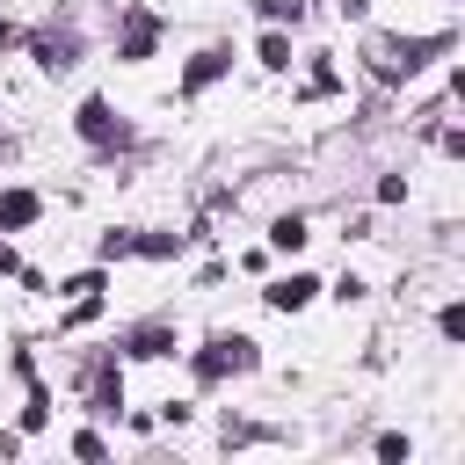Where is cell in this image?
Listing matches in <instances>:
<instances>
[{
    "label": "cell",
    "instance_id": "obj_1",
    "mask_svg": "<svg viewBox=\"0 0 465 465\" xmlns=\"http://www.w3.org/2000/svg\"><path fill=\"white\" fill-rule=\"evenodd\" d=\"M247 363H254V341H240V334H232V341H211V349L196 356L203 378H225V371H247Z\"/></svg>",
    "mask_w": 465,
    "mask_h": 465
},
{
    "label": "cell",
    "instance_id": "obj_2",
    "mask_svg": "<svg viewBox=\"0 0 465 465\" xmlns=\"http://www.w3.org/2000/svg\"><path fill=\"white\" fill-rule=\"evenodd\" d=\"M312 291H320L312 276H291V283H276V291H269V305H276V312H298V305H305Z\"/></svg>",
    "mask_w": 465,
    "mask_h": 465
},
{
    "label": "cell",
    "instance_id": "obj_3",
    "mask_svg": "<svg viewBox=\"0 0 465 465\" xmlns=\"http://www.w3.org/2000/svg\"><path fill=\"white\" fill-rule=\"evenodd\" d=\"M153 51V15H131V29H124V58H145Z\"/></svg>",
    "mask_w": 465,
    "mask_h": 465
},
{
    "label": "cell",
    "instance_id": "obj_4",
    "mask_svg": "<svg viewBox=\"0 0 465 465\" xmlns=\"http://www.w3.org/2000/svg\"><path fill=\"white\" fill-rule=\"evenodd\" d=\"M29 218H36V196H29V189L0 196V225H29Z\"/></svg>",
    "mask_w": 465,
    "mask_h": 465
},
{
    "label": "cell",
    "instance_id": "obj_5",
    "mask_svg": "<svg viewBox=\"0 0 465 465\" xmlns=\"http://www.w3.org/2000/svg\"><path fill=\"white\" fill-rule=\"evenodd\" d=\"M80 131H87V138H109V102H87V109H80Z\"/></svg>",
    "mask_w": 465,
    "mask_h": 465
},
{
    "label": "cell",
    "instance_id": "obj_6",
    "mask_svg": "<svg viewBox=\"0 0 465 465\" xmlns=\"http://www.w3.org/2000/svg\"><path fill=\"white\" fill-rule=\"evenodd\" d=\"M269 240H276V247H305V218H276Z\"/></svg>",
    "mask_w": 465,
    "mask_h": 465
},
{
    "label": "cell",
    "instance_id": "obj_7",
    "mask_svg": "<svg viewBox=\"0 0 465 465\" xmlns=\"http://www.w3.org/2000/svg\"><path fill=\"white\" fill-rule=\"evenodd\" d=\"M218 65H225V51H203V58L189 65V87H203V80H218Z\"/></svg>",
    "mask_w": 465,
    "mask_h": 465
},
{
    "label": "cell",
    "instance_id": "obj_8",
    "mask_svg": "<svg viewBox=\"0 0 465 465\" xmlns=\"http://www.w3.org/2000/svg\"><path fill=\"white\" fill-rule=\"evenodd\" d=\"M36 58H44V65H73V44H65V36H58V44H36Z\"/></svg>",
    "mask_w": 465,
    "mask_h": 465
},
{
    "label": "cell",
    "instance_id": "obj_9",
    "mask_svg": "<svg viewBox=\"0 0 465 465\" xmlns=\"http://www.w3.org/2000/svg\"><path fill=\"white\" fill-rule=\"evenodd\" d=\"M262 65H291V44L283 36H262Z\"/></svg>",
    "mask_w": 465,
    "mask_h": 465
},
{
    "label": "cell",
    "instance_id": "obj_10",
    "mask_svg": "<svg viewBox=\"0 0 465 465\" xmlns=\"http://www.w3.org/2000/svg\"><path fill=\"white\" fill-rule=\"evenodd\" d=\"M131 356H167V334H153V327H145V334L131 341Z\"/></svg>",
    "mask_w": 465,
    "mask_h": 465
},
{
    "label": "cell",
    "instance_id": "obj_11",
    "mask_svg": "<svg viewBox=\"0 0 465 465\" xmlns=\"http://www.w3.org/2000/svg\"><path fill=\"white\" fill-rule=\"evenodd\" d=\"M262 15H269V22H283V15L298 22V15H305V0H262Z\"/></svg>",
    "mask_w": 465,
    "mask_h": 465
},
{
    "label": "cell",
    "instance_id": "obj_12",
    "mask_svg": "<svg viewBox=\"0 0 465 465\" xmlns=\"http://www.w3.org/2000/svg\"><path fill=\"white\" fill-rule=\"evenodd\" d=\"M0 269H15V262H7V247H0Z\"/></svg>",
    "mask_w": 465,
    "mask_h": 465
}]
</instances>
